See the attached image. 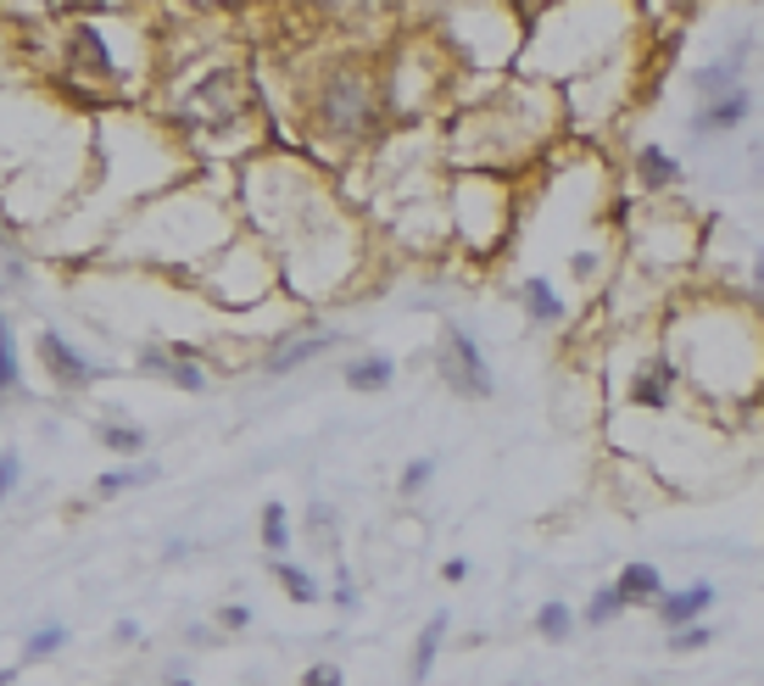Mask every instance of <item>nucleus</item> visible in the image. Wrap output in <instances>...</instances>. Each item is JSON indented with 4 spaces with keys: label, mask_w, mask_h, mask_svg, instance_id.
I'll return each mask as SVG.
<instances>
[{
    "label": "nucleus",
    "mask_w": 764,
    "mask_h": 686,
    "mask_svg": "<svg viewBox=\"0 0 764 686\" xmlns=\"http://www.w3.org/2000/svg\"><path fill=\"white\" fill-rule=\"evenodd\" d=\"M520 296H525V307H531V313H536L542 324H553V318H564V302L553 296V285H542V280H531V285H525Z\"/></svg>",
    "instance_id": "4468645a"
},
{
    "label": "nucleus",
    "mask_w": 764,
    "mask_h": 686,
    "mask_svg": "<svg viewBox=\"0 0 764 686\" xmlns=\"http://www.w3.org/2000/svg\"><path fill=\"white\" fill-rule=\"evenodd\" d=\"M7 680H12V669H0V686H7Z\"/></svg>",
    "instance_id": "bb28decb"
},
{
    "label": "nucleus",
    "mask_w": 764,
    "mask_h": 686,
    "mask_svg": "<svg viewBox=\"0 0 764 686\" xmlns=\"http://www.w3.org/2000/svg\"><path fill=\"white\" fill-rule=\"evenodd\" d=\"M391 374H396V369H391V358H363V363H352V369H347V385H352V391H385V385H391Z\"/></svg>",
    "instance_id": "9d476101"
},
{
    "label": "nucleus",
    "mask_w": 764,
    "mask_h": 686,
    "mask_svg": "<svg viewBox=\"0 0 764 686\" xmlns=\"http://www.w3.org/2000/svg\"><path fill=\"white\" fill-rule=\"evenodd\" d=\"M151 469H112V475H101V497H112V491H123V486H140Z\"/></svg>",
    "instance_id": "4be33fe9"
},
{
    "label": "nucleus",
    "mask_w": 764,
    "mask_h": 686,
    "mask_svg": "<svg viewBox=\"0 0 764 686\" xmlns=\"http://www.w3.org/2000/svg\"><path fill=\"white\" fill-rule=\"evenodd\" d=\"M758 285H764V257H758Z\"/></svg>",
    "instance_id": "cd10ccee"
},
{
    "label": "nucleus",
    "mask_w": 764,
    "mask_h": 686,
    "mask_svg": "<svg viewBox=\"0 0 764 686\" xmlns=\"http://www.w3.org/2000/svg\"><path fill=\"white\" fill-rule=\"evenodd\" d=\"M40 358H45V369H51L62 385H90V380H96V369L84 363V358L67 347V340H62L56 329H45V335H40Z\"/></svg>",
    "instance_id": "7ed1b4c3"
},
{
    "label": "nucleus",
    "mask_w": 764,
    "mask_h": 686,
    "mask_svg": "<svg viewBox=\"0 0 764 686\" xmlns=\"http://www.w3.org/2000/svg\"><path fill=\"white\" fill-rule=\"evenodd\" d=\"M101 442L112 447V453H140V431H123V424H101Z\"/></svg>",
    "instance_id": "aec40b11"
},
{
    "label": "nucleus",
    "mask_w": 764,
    "mask_h": 686,
    "mask_svg": "<svg viewBox=\"0 0 764 686\" xmlns=\"http://www.w3.org/2000/svg\"><path fill=\"white\" fill-rule=\"evenodd\" d=\"M709 625H681V636H675V647H681V653H692V647H709Z\"/></svg>",
    "instance_id": "5701e85b"
},
{
    "label": "nucleus",
    "mask_w": 764,
    "mask_h": 686,
    "mask_svg": "<svg viewBox=\"0 0 764 686\" xmlns=\"http://www.w3.org/2000/svg\"><path fill=\"white\" fill-rule=\"evenodd\" d=\"M140 363H145L151 374H167V380H174V385H185V391H196V385H201V369H196V363H185V358H179V363H167L162 352H145Z\"/></svg>",
    "instance_id": "ddd939ff"
},
{
    "label": "nucleus",
    "mask_w": 764,
    "mask_h": 686,
    "mask_svg": "<svg viewBox=\"0 0 764 686\" xmlns=\"http://www.w3.org/2000/svg\"><path fill=\"white\" fill-rule=\"evenodd\" d=\"M280 580L291 586V597H296V603H313V597H318V591H313V580H307L296 564H280Z\"/></svg>",
    "instance_id": "412c9836"
},
{
    "label": "nucleus",
    "mask_w": 764,
    "mask_h": 686,
    "mask_svg": "<svg viewBox=\"0 0 764 686\" xmlns=\"http://www.w3.org/2000/svg\"><path fill=\"white\" fill-rule=\"evenodd\" d=\"M329 347V335L318 329V335H296V340H285V347H274V358H269V374H291L296 363H307V358H318Z\"/></svg>",
    "instance_id": "39448f33"
},
{
    "label": "nucleus",
    "mask_w": 764,
    "mask_h": 686,
    "mask_svg": "<svg viewBox=\"0 0 764 686\" xmlns=\"http://www.w3.org/2000/svg\"><path fill=\"white\" fill-rule=\"evenodd\" d=\"M18 475H23V464H18V453H0V497H7V491L18 486Z\"/></svg>",
    "instance_id": "b1692460"
},
{
    "label": "nucleus",
    "mask_w": 764,
    "mask_h": 686,
    "mask_svg": "<svg viewBox=\"0 0 764 686\" xmlns=\"http://www.w3.org/2000/svg\"><path fill=\"white\" fill-rule=\"evenodd\" d=\"M441 636H447V614H430V625L418 631V653H413V675H418V680L430 675V664H436V653H441Z\"/></svg>",
    "instance_id": "6e6552de"
},
{
    "label": "nucleus",
    "mask_w": 764,
    "mask_h": 686,
    "mask_svg": "<svg viewBox=\"0 0 764 686\" xmlns=\"http://www.w3.org/2000/svg\"><path fill=\"white\" fill-rule=\"evenodd\" d=\"M736 67H742V51L725 56V62H709V67L698 73V90H703V96H714V90L731 96V90H736Z\"/></svg>",
    "instance_id": "9b49d317"
},
{
    "label": "nucleus",
    "mask_w": 764,
    "mask_h": 686,
    "mask_svg": "<svg viewBox=\"0 0 764 686\" xmlns=\"http://www.w3.org/2000/svg\"><path fill=\"white\" fill-rule=\"evenodd\" d=\"M636 174H642V185H675V179H681V162L664 156L658 145H642L636 151Z\"/></svg>",
    "instance_id": "0eeeda50"
},
{
    "label": "nucleus",
    "mask_w": 764,
    "mask_h": 686,
    "mask_svg": "<svg viewBox=\"0 0 764 686\" xmlns=\"http://www.w3.org/2000/svg\"><path fill=\"white\" fill-rule=\"evenodd\" d=\"M369 123H374V90H369V78L358 67L329 73L324 96H318V129L335 134V140H358Z\"/></svg>",
    "instance_id": "f257e3e1"
},
{
    "label": "nucleus",
    "mask_w": 764,
    "mask_h": 686,
    "mask_svg": "<svg viewBox=\"0 0 764 686\" xmlns=\"http://www.w3.org/2000/svg\"><path fill=\"white\" fill-rule=\"evenodd\" d=\"M174 686H190V680H174Z\"/></svg>",
    "instance_id": "c85d7f7f"
},
{
    "label": "nucleus",
    "mask_w": 764,
    "mask_h": 686,
    "mask_svg": "<svg viewBox=\"0 0 764 686\" xmlns=\"http://www.w3.org/2000/svg\"><path fill=\"white\" fill-rule=\"evenodd\" d=\"M424 480H430V464H413V469L402 475V491H418Z\"/></svg>",
    "instance_id": "a878e982"
},
{
    "label": "nucleus",
    "mask_w": 764,
    "mask_h": 686,
    "mask_svg": "<svg viewBox=\"0 0 764 686\" xmlns=\"http://www.w3.org/2000/svg\"><path fill=\"white\" fill-rule=\"evenodd\" d=\"M263 542H269V553H285V542H291V536H285V508H280V502L263 508Z\"/></svg>",
    "instance_id": "f3484780"
},
{
    "label": "nucleus",
    "mask_w": 764,
    "mask_h": 686,
    "mask_svg": "<svg viewBox=\"0 0 764 686\" xmlns=\"http://www.w3.org/2000/svg\"><path fill=\"white\" fill-rule=\"evenodd\" d=\"M669 380H675V369H669V363H658V369H647V374L631 385V396H636V402H647V407H664V396H669Z\"/></svg>",
    "instance_id": "f8f14e48"
},
{
    "label": "nucleus",
    "mask_w": 764,
    "mask_h": 686,
    "mask_svg": "<svg viewBox=\"0 0 764 686\" xmlns=\"http://www.w3.org/2000/svg\"><path fill=\"white\" fill-rule=\"evenodd\" d=\"M709 603H714V586H687V591L664 597L658 609H664V620H669V625H687V620H698Z\"/></svg>",
    "instance_id": "423d86ee"
},
{
    "label": "nucleus",
    "mask_w": 764,
    "mask_h": 686,
    "mask_svg": "<svg viewBox=\"0 0 764 686\" xmlns=\"http://www.w3.org/2000/svg\"><path fill=\"white\" fill-rule=\"evenodd\" d=\"M536 631H542V636H553V642H564V636H569V609H564V603H542Z\"/></svg>",
    "instance_id": "dca6fc26"
},
{
    "label": "nucleus",
    "mask_w": 764,
    "mask_h": 686,
    "mask_svg": "<svg viewBox=\"0 0 764 686\" xmlns=\"http://www.w3.org/2000/svg\"><path fill=\"white\" fill-rule=\"evenodd\" d=\"M625 603H647V597H658V569L653 564H631L625 575H620V586H614Z\"/></svg>",
    "instance_id": "1a4fd4ad"
},
{
    "label": "nucleus",
    "mask_w": 764,
    "mask_h": 686,
    "mask_svg": "<svg viewBox=\"0 0 764 686\" xmlns=\"http://www.w3.org/2000/svg\"><path fill=\"white\" fill-rule=\"evenodd\" d=\"M441 374L463 396H491V369H485V358L474 347V335L458 329V324H447V340H441Z\"/></svg>",
    "instance_id": "f03ea898"
},
{
    "label": "nucleus",
    "mask_w": 764,
    "mask_h": 686,
    "mask_svg": "<svg viewBox=\"0 0 764 686\" xmlns=\"http://www.w3.org/2000/svg\"><path fill=\"white\" fill-rule=\"evenodd\" d=\"M18 385V352H12V324L0 318V391Z\"/></svg>",
    "instance_id": "2eb2a0df"
},
{
    "label": "nucleus",
    "mask_w": 764,
    "mask_h": 686,
    "mask_svg": "<svg viewBox=\"0 0 764 686\" xmlns=\"http://www.w3.org/2000/svg\"><path fill=\"white\" fill-rule=\"evenodd\" d=\"M620 603H625L620 591H598V597L586 603V620H591V625H603V620H614V614H620Z\"/></svg>",
    "instance_id": "6ab92c4d"
},
{
    "label": "nucleus",
    "mask_w": 764,
    "mask_h": 686,
    "mask_svg": "<svg viewBox=\"0 0 764 686\" xmlns=\"http://www.w3.org/2000/svg\"><path fill=\"white\" fill-rule=\"evenodd\" d=\"M302 686H341V669H335V664H313Z\"/></svg>",
    "instance_id": "393cba45"
},
{
    "label": "nucleus",
    "mask_w": 764,
    "mask_h": 686,
    "mask_svg": "<svg viewBox=\"0 0 764 686\" xmlns=\"http://www.w3.org/2000/svg\"><path fill=\"white\" fill-rule=\"evenodd\" d=\"M62 642H67V631H62V625H40V631L29 636V647H23V653H29V658H45V653H56Z\"/></svg>",
    "instance_id": "a211bd4d"
},
{
    "label": "nucleus",
    "mask_w": 764,
    "mask_h": 686,
    "mask_svg": "<svg viewBox=\"0 0 764 686\" xmlns=\"http://www.w3.org/2000/svg\"><path fill=\"white\" fill-rule=\"evenodd\" d=\"M747 107H753V101H747V90L714 96V101H709V107L698 112V129H703V134H709V129H736V123L747 118Z\"/></svg>",
    "instance_id": "20e7f679"
}]
</instances>
